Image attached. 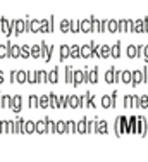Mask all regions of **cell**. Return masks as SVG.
<instances>
[{
	"mask_svg": "<svg viewBox=\"0 0 148 162\" xmlns=\"http://www.w3.org/2000/svg\"><path fill=\"white\" fill-rule=\"evenodd\" d=\"M115 133H117V136H121L122 133H129V128H128V117H124V116L117 117V121H115Z\"/></svg>",
	"mask_w": 148,
	"mask_h": 162,
	"instance_id": "obj_1",
	"label": "cell"
},
{
	"mask_svg": "<svg viewBox=\"0 0 148 162\" xmlns=\"http://www.w3.org/2000/svg\"><path fill=\"white\" fill-rule=\"evenodd\" d=\"M136 133L141 135V136L147 135V119L145 117H138V121H136Z\"/></svg>",
	"mask_w": 148,
	"mask_h": 162,
	"instance_id": "obj_2",
	"label": "cell"
},
{
	"mask_svg": "<svg viewBox=\"0 0 148 162\" xmlns=\"http://www.w3.org/2000/svg\"><path fill=\"white\" fill-rule=\"evenodd\" d=\"M84 79H86L88 83H96V81H98V69L93 67L90 72H84Z\"/></svg>",
	"mask_w": 148,
	"mask_h": 162,
	"instance_id": "obj_3",
	"label": "cell"
},
{
	"mask_svg": "<svg viewBox=\"0 0 148 162\" xmlns=\"http://www.w3.org/2000/svg\"><path fill=\"white\" fill-rule=\"evenodd\" d=\"M83 81H84V72L83 71H74L73 72V85L74 86H79Z\"/></svg>",
	"mask_w": 148,
	"mask_h": 162,
	"instance_id": "obj_4",
	"label": "cell"
},
{
	"mask_svg": "<svg viewBox=\"0 0 148 162\" xmlns=\"http://www.w3.org/2000/svg\"><path fill=\"white\" fill-rule=\"evenodd\" d=\"M141 81H145V76H143V72H141V71L131 72V83H133V85H140Z\"/></svg>",
	"mask_w": 148,
	"mask_h": 162,
	"instance_id": "obj_5",
	"label": "cell"
},
{
	"mask_svg": "<svg viewBox=\"0 0 148 162\" xmlns=\"http://www.w3.org/2000/svg\"><path fill=\"white\" fill-rule=\"evenodd\" d=\"M138 97H133V95H128L126 97V100H124V105H126V109H131V107H136L138 105Z\"/></svg>",
	"mask_w": 148,
	"mask_h": 162,
	"instance_id": "obj_6",
	"label": "cell"
},
{
	"mask_svg": "<svg viewBox=\"0 0 148 162\" xmlns=\"http://www.w3.org/2000/svg\"><path fill=\"white\" fill-rule=\"evenodd\" d=\"M2 31L7 36L10 35V33H12V21L9 22V19H5V18L2 19Z\"/></svg>",
	"mask_w": 148,
	"mask_h": 162,
	"instance_id": "obj_7",
	"label": "cell"
},
{
	"mask_svg": "<svg viewBox=\"0 0 148 162\" xmlns=\"http://www.w3.org/2000/svg\"><path fill=\"white\" fill-rule=\"evenodd\" d=\"M12 24L16 26V28H12V33L14 35H21L24 31V21H21V19L19 21H12Z\"/></svg>",
	"mask_w": 148,
	"mask_h": 162,
	"instance_id": "obj_8",
	"label": "cell"
},
{
	"mask_svg": "<svg viewBox=\"0 0 148 162\" xmlns=\"http://www.w3.org/2000/svg\"><path fill=\"white\" fill-rule=\"evenodd\" d=\"M12 133H24V119H17L12 123Z\"/></svg>",
	"mask_w": 148,
	"mask_h": 162,
	"instance_id": "obj_9",
	"label": "cell"
},
{
	"mask_svg": "<svg viewBox=\"0 0 148 162\" xmlns=\"http://www.w3.org/2000/svg\"><path fill=\"white\" fill-rule=\"evenodd\" d=\"M47 81L48 83H57L59 81V71H57V67H54L52 71L47 74Z\"/></svg>",
	"mask_w": 148,
	"mask_h": 162,
	"instance_id": "obj_10",
	"label": "cell"
},
{
	"mask_svg": "<svg viewBox=\"0 0 148 162\" xmlns=\"http://www.w3.org/2000/svg\"><path fill=\"white\" fill-rule=\"evenodd\" d=\"M10 109H12L14 112H19V110H21V97H19V95H16V97L10 100Z\"/></svg>",
	"mask_w": 148,
	"mask_h": 162,
	"instance_id": "obj_11",
	"label": "cell"
},
{
	"mask_svg": "<svg viewBox=\"0 0 148 162\" xmlns=\"http://www.w3.org/2000/svg\"><path fill=\"white\" fill-rule=\"evenodd\" d=\"M35 131L36 133H47V121L43 119V121H38V123H35Z\"/></svg>",
	"mask_w": 148,
	"mask_h": 162,
	"instance_id": "obj_12",
	"label": "cell"
},
{
	"mask_svg": "<svg viewBox=\"0 0 148 162\" xmlns=\"http://www.w3.org/2000/svg\"><path fill=\"white\" fill-rule=\"evenodd\" d=\"M0 133H12V123L10 121H2L0 123Z\"/></svg>",
	"mask_w": 148,
	"mask_h": 162,
	"instance_id": "obj_13",
	"label": "cell"
},
{
	"mask_svg": "<svg viewBox=\"0 0 148 162\" xmlns=\"http://www.w3.org/2000/svg\"><path fill=\"white\" fill-rule=\"evenodd\" d=\"M7 52H9L7 55H10V57H14V59H16V57H19L21 47H17V45H10V43H9V50H7Z\"/></svg>",
	"mask_w": 148,
	"mask_h": 162,
	"instance_id": "obj_14",
	"label": "cell"
},
{
	"mask_svg": "<svg viewBox=\"0 0 148 162\" xmlns=\"http://www.w3.org/2000/svg\"><path fill=\"white\" fill-rule=\"evenodd\" d=\"M48 105H52V109H59V98H57L55 93L48 95Z\"/></svg>",
	"mask_w": 148,
	"mask_h": 162,
	"instance_id": "obj_15",
	"label": "cell"
},
{
	"mask_svg": "<svg viewBox=\"0 0 148 162\" xmlns=\"http://www.w3.org/2000/svg\"><path fill=\"white\" fill-rule=\"evenodd\" d=\"M81 31H84V33H90L91 31V19L81 21Z\"/></svg>",
	"mask_w": 148,
	"mask_h": 162,
	"instance_id": "obj_16",
	"label": "cell"
},
{
	"mask_svg": "<svg viewBox=\"0 0 148 162\" xmlns=\"http://www.w3.org/2000/svg\"><path fill=\"white\" fill-rule=\"evenodd\" d=\"M40 26H41L40 21H31V22H28V29H29V31H35V33L40 31Z\"/></svg>",
	"mask_w": 148,
	"mask_h": 162,
	"instance_id": "obj_17",
	"label": "cell"
},
{
	"mask_svg": "<svg viewBox=\"0 0 148 162\" xmlns=\"http://www.w3.org/2000/svg\"><path fill=\"white\" fill-rule=\"evenodd\" d=\"M98 55H102V57H110V47H107V45H102L100 48H98Z\"/></svg>",
	"mask_w": 148,
	"mask_h": 162,
	"instance_id": "obj_18",
	"label": "cell"
},
{
	"mask_svg": "<svg viewBox=\"0 0 148 162\" xmlns=\"http://www.w3.org/2000/svg\"><path fill=\"white\" fill-rule=\"evenodd\" d=\"M29 54L33 55V57H41V45H33L31 48H29Z\"/></svg>",
	"mask_w": 148,
	"mask_h": 162,
	"instance_id": "obj_19",
	"label": "cell"
},
{
	"mask_svg": "<svg viewBox=\"0 0 148 162\" xmlns=\"http://www.w3.org/2000/svg\"><path fill=\"white\" fill-rule=\"evenodd\" d=\"M81 57H84V59H88V57H91V52H93V48H91V45H86V47H83L81 50Z\"/></svg>",
	"mask_w": 148,
	"mask_h": 162,
	"instance_id": "obj_20",
	"label": "cell"
},
{
	"mask_svg": "<svg viewBox=\"0 0 148 162\" xmlns=\"http://www.w3.org/2000/svg\"><path fill=\"white\" fill-rule=\"evenodd\" d=\"M10 97L9 95H3L2 98H0V109H5V107H10Z\"/></svg>",
	"mask_w": 148,
	"mask_h": 162,
	"instance_id": "obj_21",
	"label": "cell"
},
{
	"mask_svg": "<svg viewBox=\"0 0 148 162\" xmlns=\"http://www.w3.org/2000/svg\"><path fill=\"white\" fill-rule=\"evenodd\" d=\"M102 105H103V109H110V107H114V104H112V97H110V95H105V97L102 98Z\"/></svg>",
	"mask_w": 148,
	"mask_h": 162,
	"instance_id": "obj_22",
	"label": "cell"
},
{
	"mask_svg": "<svg viewBox=\"0 0 148 162\" xmlns=\"http://www.w3.org/2000/svg\"><path fill=\"white\" fill-rule=\"evenodd\" d=\"M26 79H28V72L26 71H17L16 72V81H17V83H24Z\"/></svg>",
	"mask_w": 148,
	"mask_h": 162,
	"instance_id": "obj_23",
	"label": "cell"
},
{
	"mask_svg": "<svg viewBox=\"0 0 148 162\" xmlns=\"http://www.w3.org/2000/svg\"><path fill=\"white\" fill-rule=\"evenodd\" d=\"M33 131H35V123L33 121H24V133L31 135Z\"/></svg>",
	"mask_w": 148,
	"mask_h": 162,
	"instance_id": "obj_24",
	"label": "cell"
},
{
	"mask_svg": "<svg viewBox=\"0 0 148 162\" xmlns=\"http://www.w3.org/2000/svg\"><path fill=\"white\" fill-rule=\"evenodd\" d=\"M76 131L77 133H86V119H81L79 123H76Z\"/></svg>",
	"mask_w": 148,
	"mask_h": 162,
	"instance_id": "obj_25",
	"label": "cell"
},
{
	"mask_svg": "<svg viewBox=\"0 0 148 162\" xmlns=\"http://www.w3.org/2000/svg\"><path fill=\"white\" fill-rule=\"evenodd\" d=\"M69 55H71V57H74V59H79V55H81V52H79V47H77V45L69 47Z\"/></svg>",
	"mask_w": 148,
	"mask_h": 162,
	"instance_id": "obj_26",
	"label": "cell"
},
{
	"mask_svg": "<svg viewBox=\"0 0 148 162\" xmlns=\"http://www.w3.org/2000/svg\"><path fill=\"white\" fill-rule=\"evenodd\" d=\"M110 55L112 57H121V43H115L114 47H110Z\"/></svg>",
	"mask_w": 148,
	"mask_h": 162,
	"instance_id": "obj_27",
	"label": "cell"
},
{
	"mask_svg": "<svg viewBox=\"0 0 148 162\" xmlns=\"http://www.w3.org/2000/svg\"><path fill=\"white\" fill-rule=\"evenodd\" d=\"M67 104H69L73 109H77V107H79V98H77V95L69 97V102H67Z\"/></svg>",
	"mask_w": 148,
	"mask_h": 162,
	"instance_id": "obj_28",
	"label": "cell"
},
{
	"mask_svg": "<svg viewBox=\"0 0 148 162\" xmlns=\"http://www.w3.org/2000/svg\"><path fill=\"white\" fill-rule=\"evenodd\" d=\"M60 29H62L64 33L71 31V21H69V19H64V21L60 22Z\"/></svg>",
	"mask_w": 148,
	"mask_h": 162,
	"instance_id": "obj_29",
	"label": "cell"
},
{
	"mask_svg": "<svg viewBox=\"0 0 148 162\" xmlns=\"http://www.w3.org/2000/svg\"><path fill=\"white\" fill-rule=\"evenodd\" d=\"M45 121H47V133H55V124H54V121H50V117H45Z\"/></svg>",
	"mask_w": 148,
	"mask_h": 162,
	"instance_id": "obj_30",
	"label": "cell"
},
{
	"mask_svg": "<svg viewBox=\"0 0 148 162\" xmlns=\"http://www.w3.org/2000/svg\"><path fill=\"white\" fill-rule=\"evenodd\" d=\"M138 105L141 109H148V95H141V98L138 100Z\"/></svg>",
	"mask_w": 148,
	"mask_h": 162,
	"instance_id": "obj_31",
	"label": "cell"
},
{
	"mask_svg": "<svg viewBox=\"0 0 148 162\" xmlns=\"http://www.w3.org/2000/svg\"><path fill=\"white\" fill-rule=\"evenodd\" d=\"M95 131L96 133H105L107 131V124H105V121H98V124L95 128Z\"/></svg>",
	"mask_w": 148,
	"mask_h": 162,
	"instance_id": "obj_32",
	"label": "cell"
},
{
	"mask_svg": "<svg viewBox=\"0 0 148 162\" xmlns=\"http://www.w3.org/2000/svg\"><path fill=\"white\" fill-rule=\"evenodd\" d=\"M66 133H76V123L74 121H67L66 123Z\"/></svg>",
	"mask_w": 148,
	"mask_h": 162,
	"instance_id": "obj_33",
	"label": "cell"
},
{
	"mask_svg": "<svg viewBox=\"0 0 148 162\" xmlns=\"http://www.w3.org/2000/svg\"><path fill=\"white\" fill-rule=\"evenodd\" d=\"M69 57V47L67 45H62L60 47V59L64 60V59H67Z\"/></svg>",
	"mask_w": 148,
	"mask_h": 162,
	"instance_id": "obj_34",
	"label": "cell"
},
{
	"mask_svg": "<svg viewBox=\"0 0 148 162\" xmlns=\"http://www.w3.org/2000/svg\"><path fill=\"white\" fill-rule=\"evenodd\" d=\"M67 102H69V97L60 95V98H59V109H64L66 105H67Z\"/></svg>",
	"mask_w": 148,
	"mask_h": 162,
	"instance_id": "obj_35",
	"label": "cell"
},
{
	"mask_svg": "<svg viewBox=\"0 0 148 162\" xmlns=\"http://www.w3.org/2000/svg\"><path fill=\"white\" fill-rule=\"evenodd\" d=\"M55 133H60V135H62V133H66V123H64V121H59V123H57Z\"/></svg>",
	"mask_w": 148,
	"mask_h": 162,
	"instance_id": "obj_36",
	"label": "cell"
},
{
	"mask_svg": "<svg viewBox=\"0 0 148 162\" xmlns=\"http://www.w3.org/2000/svg\"><path fill=\"white\" fill-rule=\"evenodd\" d=\"M117 31H128V21H119L117 22Z\"/></svg>",
	"mask_w": 148,
	"mask_h": 162,
	"instance_id": "obj_37",
	"label": "cell"
},
{
	"mask_svg": "<svg viewBox=\"0 0 148 162\" xmlns=\"http://www.w3.org/2000/svg\"><path fill=\"white\" fill-rule=\"evenodd\" d=\"M105 81L107 83H114V67H110L109 71L105 72Z\"/></svg>",
	"mask_w": 148,
	"mask_h": 162,
	"instance_id": "obj_38",
	"label": "cell"
},
{
	"mask_svg": "<svg viewBox=\"0 0 148 162\" xmlns=\"http://www.w3.org/2000/svg\"><path fill=\"white\" fill-rule=\"evenodd\" d=\"M38 105H41L43 109H47L48 107V95H43L40 100H38Z\"/></svg>",
	"mask_w": 148,
	"mask_h": 162,
	"instance_id": "obj_39",
	"label": "cell"
},
{
	"mask_svg": "<svg viewBox=\"0 0 148 162\" xmlns=\"http://www.w3.org/2000/svg\"><path fill=\"white\" fill-rule=\"evenodd\" d=\"M121 79L122 83H131V71H124L121 74Z\"/></svg>",
	"mask_w": 148,
	"mask_h": 162,
	"instance_id": "obj_40",
	"label": "cell"
},
{
	"mask_svg": "<svg viewBox=\"0 0 148 162\" xmlns=\"http://www.w3.org/2000/svg\"><path fill=\"white\" fill-rule=\"evenodd\" d=\"M28 83H38V79H36V72L35 71H29L28 72V79H26Z\"/></svg>",
	"mask_w": 148,
	"mask_h": 162,
	"instance_id": "obj_41",
	"label": "cell"
},
{
	"mask_svg": "<svg viewBox=\"0 0 148 162\" xmlns=\"http://www.w3.org/2000/svg\"><path fill=\"white\" fill-rule=\"evenodd\" d=\"M107 24H109V26H107V29H109L110 33H115V31H117V21H109Z\"/></svg>",
	"mask_w": 148,
	"mask_h": 162,
	"instance_id": "obj_42",
	"label": "cell"
},
{
	"mask_svg": "<svg viewBox=\"0 0 148 162\" xmlns=\"http://www.w3.org/2000/svg\"><path fill=\"white\" fill-rule=\"evenodd\" d=\"M36 79L40 81V83H45V81H47V72L45 71H38L36 72Z\"/></svg>",
	"mask_w": 148,
	"mask_h": 162,
	"instance_id": "obj_43",
	"label": "cell"
},
{
	"mask_svg": "<svg viewBox=\"0 0 148 162\" xmlns=\"http://www.w3.org/2000/svg\"><path fill=\"white\" fill-rule=\"evenodd\" d=\"M29 107H31V109H36L38 107V97H36V95H31V97H29Z\"/></svg>",
	"mask_w": 148,
	"mask_h": 162,
	"instance_id": "obj_44",
	"label": "cell"
},
{
	"mask_svg": "<svg viewBox=\"0 0 148 162\" xmlns=\"http://www.w3.org/2000/svg\"><path fill=\"white\" fill-rule=\"evenodd\" d=\"M19 55H21V57H24V59H26V57H29V47H21V52H19Z\"/></svg>",
	"mask_w": 148,
	"mask_h": 162,
	"instance_id": "obj_45",
	"label": "cell"
},
{
	"mask_svg": "<svg viewBox=\"0 0 148 162\" xmlns=\"http://www.w3.org/2000/svg\"><path fill=\"white\" fill-rule=\"evenodd\" d=\"M133 31H136V33L143 31V22H141V21H136V24L133 26Z\"/></svg>",
	"mask_w": 148,
	"mask_h": 162,
	"instance_id": "obj_46",
	"label": "cell"
},
{
	"mask_svg": "<svg viewBox=\"0 0 148 162\" xmlns=\"http://www.w3.org/2000/svg\"><path fill=\"white\" fill-rule=\"evenodd\" d=\"M7 50H9V45H0V59L7 55Z\"/></svg>",
	"mask_w": 148,
	"mask_h": 162,
	"instance_id": "obj_47",
	"label": "cell"
},
{
	"mask_svg": "<svg viewBox=\"0 0 148 162\" xmlns=\"http://www.w3.org/2000/svg\"><path fill=\"white\" fill-rule=\"evenodd\" d=\"M91 131H95V123L86 119V133H91Z\"/></svg>",
	"mask_w": 148,
	"mask_h": 162,
	"instance_id": "obj_48",
	"label": "cell"
},
{
	"mask_svg": "<svg viewBox=\"0 0 148 162\" xmlns=\"http://www.w3.org/2000/svg\"><path fill=\"white\" fill-rule=\"evenodd\" d=\"M73 72L71 67H66V81H73Z\"/></svg>",
	"mask_w": 148,
	"mask_h": 162,
	"instance_id": "obj_49",
	"label": "cell"
},
{
	"mask_svg": "<svg viewBox=\"0 0 148 162\" xmlns=\"http://www.w3.org/2000/svg\"><path fill=\"white\" fill-rule=\"evenodd\" d=\"M128 57H131V59H133V57H136V47H133V45L128 47Z\"/></svg>",
	"mask_w": 148,
	"mask_h": 162,
	"instance_id": "obj_50",
	"label": "cell"
},
{
	"mask_svg": "<svg viewBox=\"0 0 148 162\" xmlns=\"http://www.w3.org/2000/svg\"><path fill=\"white\" fill-rule=\"evenodd\" d=\"M71 31H73V33H77V31H79V26H77L76 21H71Z\"/></svg>",
	"mask_w": 148,
	"mask_h": 162,
	"instance_id": "obj_51",
	"label": "cell"
},
{
	"mask_svg": "<svg viewBox=\"0 0 148 162\" xmlns=\"http://www.w3.org/2000/svg\"><path fill=\"white\" fill-rule=\"evenodd\" d=\"M121 79V72L117 71V69H114V83H117Z\"/></svg>",
	"mask_w": 148,
	"mask_h": 162,
	"instance_id": "obj_52",
	"label": "cell"
},
{
	"mask_svg": "<svg viewBox=\"0 0 148 162\" xmlns=\"http://www.w3.org/2000/svg\"><path fill=\"white\" fill-rule=\"evenodd\" d=\"M105 29H107V21H102V22H100V29H98V31H102V33H103Z\"/></svg>",
	"mask_w": 148,
	"mask_h": 162,
	"instance_id": "obj_53",
	"label": "cell"
},
{
	"mask_svg": "<svg viewBox=\"0 0 148 162\" xmlns=\"http://www.w3.org/2000/svg\"><path fill=\"white\" fill-rule=\"evenodd\" d=\"M143 52H145V60L148 62V47H143Z\"/></svg>",
	"mask_w": 148,
	"mask_h": 162,
	"instance_id": "obj_54",
	"label": "cell"
},
{
	"mask_svg": "<svg viewBox=\"0 0 148 162\" xmlns=\"http://www.w3.org/2000/svg\"><path fill=\"white\" fill-rule=\"evenodd\" d=\"M143 22H145V26H143V31H148V19H145Z\"/></svg>",
	"mask_w": 148,
	"mask_h": 162,
	"instance_id": "obj_55",
	"label": "cell"
},
{
	"mask_svg": "<svg viewBox=\"0 0 148 162\" xmlns=\"http://www.w3.org/2000/svg\"><path fill=\"white\" fill-rule=\"evenodd\" d=\"M16 72H17V71H12V72H10V79H12V81H16Z\"/></svg>",
	"mask_w": 148,
	"mask_h": 162,
	"instance_id": "obj_56",
	"label": "cell"
},
{
	"mask_svg": "<svg viewBox=\"0 0 148 162\" xmlns=\"http://www.w3.org/2000/svg\"><path fill=\"white\" fill-rule=\"evenodd\" d=\"M0 83H3V72L0 71Z\"/></svg>",
	"mask_w": 148,
	"mask_h": 162,
	"instance_id": "obj_57",
	"label": "cell"
},
{
	"mask_svg": "<svg viewBox=\"0 0 148 162\" xmlns=\"http://www.w3.org/2000/svg\"><path fill=\"white\" fill-rule=\"evenodd\" d=\"M143 76L147 78V81H148V69H147V71H145V72H143Z\"/></svg>",
	"mask_w": 148,
	"mask_h": 162,
	"instance_id": "obj_58",
	"label": "cell"
}]
</instances>
